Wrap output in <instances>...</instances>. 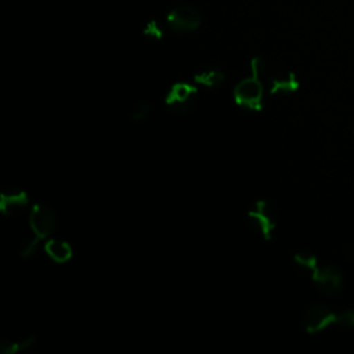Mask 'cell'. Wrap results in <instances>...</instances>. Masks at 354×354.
<instances>
[{
	"instance_id": "8",
	"label": "cell",
	"mask_w": 354,
	"mask_h": 354,
	"mask_svg": "<svg viewBox=\"0 0 354 354\" xmlns=\"http://www.w3.org/2000/svg\"><path fill=\"white\" fill-rule=\"evenodd\" d=\"M29 205L26 191L18 187H6L0 192V212L6 217H12L24 212Z\"/></svg>"
},
{
	"instance_id": "5",
	"label": "cell",
	"mask_w": 354,
	"mask_h": 354,
	"mask_svg": "<svg viewBox=\"0 0 354 354\" xmlns=\"http://www.w3.org/2000/svg\"><path fill=\"white\" fill-rule=\"evenodd\" d=\"M198 95L199 90L196 86L187 82H177L167 90L165 104L173 113L183 115L195 106Z\"/></svg>"
},
{
	"instance_id": "11",
	"label": "cell",
	"mask_w": 354,
	"mask_h": 354,
	"mask_svg": "<svg viewBox=\"0 0 354 354\" xmlns=\"http://www.w3.org/2000/svg\"><path fill=\"white\" fill-rule=\"evenodd\" d=\"M225 80V73L216 66H206L194 75V82L199 86L216 88Z\"/></svg>"
},
{
	"instance_id": "7",
	"label": "cell",
	"mask_w": 354,
	"mask_h": 354,
	"mask_svg": "<svg viewBox=\"0 0 354 354\" xmlns=\"http://www.w3.org/2000/svg\"><path fill=\"white\" fill-rule=\"evenodd\" d=\"M167 25L178 33H188L199 28L201 14L192 6L183 4L167 14Z\"/></svg>"
},
{
	"instance_id": "4",
	"label": "cell",
	"mask_w": 354,
	"mask_h": 354,
	"mask_svg": "<svg viewBox=\"0 0 354 354\" xmlns=\"http://www.w3.org/2000/svg\"><path fill=\"white\" fill-rule=\"evenodd\" d=\"M308 272L311 274V281L315 289L321 295L336 296L343 290L344 278L339 268L329 264H321L319 261H317L315 266Z\"/></svg>"
},
{
	"instance_id": "12",
	"label": "cell",
	"mask_w": 354,
	"mask_h": 354,
	"mask_svg": "<svg viewBox=\"0 0 354 354\" xmlns=\"http://www.w3.org/2000/svg\"><path fill=\"white\" fill-rule=\"evenodd\" d=\"M36 344L35 336H26L19 340H1L0 351L3 354H18L22 351H29Z\"/></svg>"
},
{
	"instance_id": "3",
	"label": "cell",
	"mask_w": 354,
	"mask_h": 354,
	"mask_svg": "<svg viewBox=\"0 0 354 354\" xmlns=\"http://www.w3.org/2000/svg\"><path fill=\"white\" fill-rule=\"evenodd\" d=\"M249 224L257 231L264 241L272 238L277 227V212L274 206L266 199H257L248 210Z\"/></svg>"
},
{
	"instance_id": "16",
	"label": "cell",
	"mask_w": 354,
	"mask_h": 354,
	"mask_svg": "<svg viewBox=\"0 0 354 354\" xmlns=\"http://www.w3.org/2000/svg\"><path fill=\"white\" fill-rule=\"evenodd\" d=\"M344 252H346V256L354 263V245H348Z\"/></svg>"
},
{
	"instance_id": "6",
	"label": "cell",
	"mask_w": 354,
	"mask_h": 354,
	"mask_svg": "<svg viewBox=\"0 0 354 354\" xmlns=\"http://www.w3.org/2000/svg\"><path fill=\"white\" fill-rule=\"evenodd\" d=\"M336 324V313L322 303L310 304L301 314V325L307 333H319Z\"/></svg>"
},
{
	"instance_id": "15",
	"label": "cell",
	"mask_w": 354,
	"mask_h": 354,
	"mask_svg": "<svg viewBox=\"0 0 354 354\" xmlns=\"http://www.w3.org/2000/svg\"><path fill=\"white\" fill-rule=\"evenodd\" d=\"M144 36H147L151 40H160L163 36V29L156 21H151L144 28Z\"/></svg>"
},
{
	"instance_id": "14",
	"label": "cell",
	"mask_w": 354,
	"mask_h": 354,
	"mask_svg": "<svg viewBox=\"0 0 354 354\" xmlns=\"http://www.w3.org/2000/svg\"><path fill=\"white\" fill-rule=\"evenodd\" d=\"M337 326H342V328H354V310H343V311H339L336 313V324Z\"/></svg>"
},
{
	"instance_id": "2",
	"label": "cell",
	"mask_w": 354,
	"mask_h": 354,
	"mask_svg": "<svg viewBox=\"0 0 354 354\" xmlns=\"http://www.w3.org/2000/svg\"><path fill=\"white\" fill-rule=\"evenodd\" d=\"M29 228L32 236L24 243L19 254L24 259L32 257L41 241H47L57 228V214L46 203H35L29 213Z\"/></svg>"
},
{
	"instance_id": "9",
	"label": "cell",
	"mask_w": 354,
	"mask_h": 354,
	"mask_svg": "<svg viewBox=\"0 0 354 354\" xmlns=\"http://www.w3.org/2000/svg\"><path fill=\"white\" fill-rule=\"evenodd\" d=\"M300 82L292 71L279 69L270 77V93L271 94H292L297 91Z\"/></svg>"
},
{
	"instance_id": "13",
	"label": "cell",
	"mask_w": 354,
	"mask_h": 354,
	"mask_svg": "<svg viewBox=\"0 0 354 354\" xmlns=\"http://www.w3.org/2000/svg\"><path fill=\"white\" fill-rule=\"evenodd\" d=\"M151 111H152V108L148 101H144V100L138 101L133 105V108L130 111V119H133L134 122H141L148 118Z\"/></svg>"
},
{
	"instance_id": "10",
	"label": "cell",
	"mask_w": 354,
	"mask_h": 354,
	"mask_svg": "<svg viewBox=\"0 0 354 354\" xmlns=\"http://www.w3.org/2000/svg\"><path fill=\"white\" fill-rule=\"evenodd\" d=\"M44 252L47 256L55 261V263H66L71 260L73 252L71 245L66 241L62 239H55V238H48L44 243Z\"/></svg>"
},
{
	"instance_id": "1",
	"label": "cell",
	"mask_w": 354,
	"mask_h": 354,
	"mask_svg": "<svg viewBox=\"0 0 354 354\" xmlns=\"http://www.w3.org/2000/svg\"><path fill=\"white\" fill-rule=\"evenodd\" d=\"M252 73L249 77L242 79L234 87L235 104L248 111H260L263 108L264 83L263 76L266 75V62L261 57H254L250 61Z\"/></svg>"
}]
</instances>
